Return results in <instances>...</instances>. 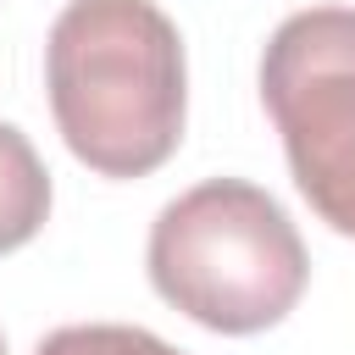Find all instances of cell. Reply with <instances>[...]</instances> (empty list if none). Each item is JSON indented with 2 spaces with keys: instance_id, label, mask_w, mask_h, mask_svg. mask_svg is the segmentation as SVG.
<instances>
[{
  "instance_id": "cell-2",
  "label": "cell",
  "mask_w": 355,
  "mask_h": 355,
  "mask_svg": "<svg viewBox=\"0 0 355 355\" xmlns=\"http://www.w3.org/2000/svg\"><path fill=\"white\" fill-rule=\"evenodd\" d=\"M144 266L172 311L233 338L277 327L311 283L300 227L244 178H205L161 205Z\"/></svg>"
},
{
  "instance_id": "cell-3",
  "label": "cell",
  "mask_w": 355,
  "mask_h": 355,
  "mask_svg": "<svg viewBox=\"0 0 355 355\" xmlns=\"http://www.w3.org/2000/svg\"><path fill=\"white\" fill-rule=\"evenodd\" d=\"M261 100L311 211L355 239V6L283 17L261 55Z\"/></svg>"
},
{
  "instance_id": "cell-6",
  "label": "cell",
  "mask_w": 355,
  "mask_h": 355,
  "mask_svg": "<svg viewBox=\"0 0 355 355\" xmlns=\"http://www.w3.org/2000/svg\"><path fill=\"white\" fill-rule=\"evenodd\" d=\"M0 355H6V349H0Z\"/></svg>"
},
{
  "instance_id": "cell-1",
  "label": "cell",
  "mask_w": 355,
  "mask_h": 355,
  "mask_svg": "<svg viewBox=\"0 0 355 355\" xmlns=\"http://www.w3.org/2000/svg\"><path fill=\"white\" fill-rule=\"evenodd\" d=\"M44 89L67 150L100 178H144L183 139V39L155 0H72L44 39Z\"/></svg>"
},
{
  "instance_id": "cell-4",
  "label": "cell",
  "mask_w": 355,
  "mask_h": 355,
  "mask_svg": "<svg viewBox=\"0 0 355 355\" xmlns=\"http://www.w3.org/2000/svg\"><path fill=\"white\" fill-rule=\"evenodd\" d=\"M50 216V172L28 133L0 122V255L22 250Z\"/></svg>"
},
{
  "instance_id": "cell-5",
  "label": "cell",
  "mask_w": 355,
  "mask_h": 355,
  "mask_svg": "<svg viewBox=\"0 0 355 355\" xmlns=\"http://www.w3.org/2000/svg\"><path fill=\"white\" fill-rule=\"evenodd\" d=\"M33 355H183L166 338L144 333V327H122V322H83V327H55L39 338Z\"/></svg>"
}]
</instances>
